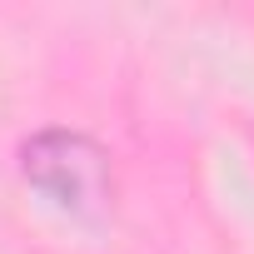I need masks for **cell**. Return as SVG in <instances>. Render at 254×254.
<instances>
[{
	"label": "cell",
	"mask_w": 254,
	"mask_h": 254,
	"mask_svg": "<svg viewBox=\"0 0 254 254\" xmlns=\"http://www.w3.org/2000/svg\"><path fill=\"white\" fill-rule=\"evenodd\" d=\"M20 160H25V175L65 209H100L110 199V165L85 135L45 130L20 150Z\"/></svg>",
	"instance_id": "6da1fadb"
}]
</instances>
